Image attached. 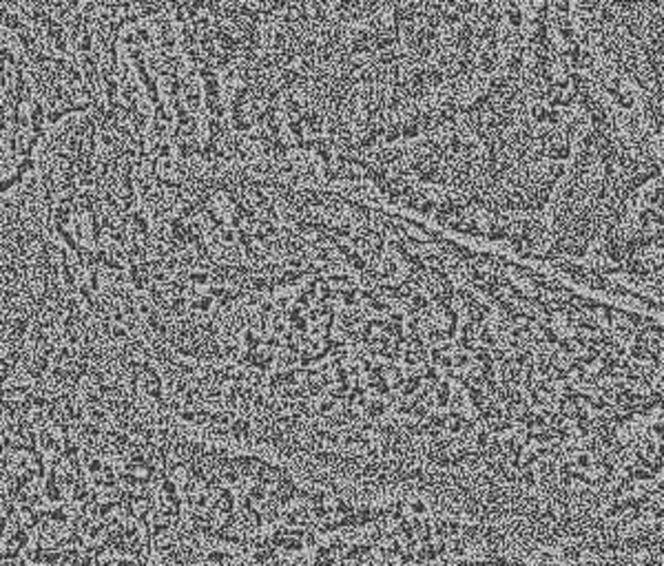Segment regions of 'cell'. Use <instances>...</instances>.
<instances>
[{
	"label": "cell",
	"mask_w": 664,
	"mask_h": 566,
	"mask_svg": "<svg viewBox=\"0 0 664 566\" xmlns=\"http://www.w3.org/2000/svg\"><path fill=\"white\" fill-rule=\"evenodd\" d=\"M170 447H173V445H170ZM149 451H151V456H153V458L157 460V462H162L160 458H162V456H168V451H166V447H164V445H153V447H151L149 449ZM162 465H164V462H162ZM168 469H170V467H168ZM164 473H166V471H164ZM109 489H111V486H109ZM95 491H104V489H91V486H89V494L87 496H84L82 498V500L80 502H76V504H71V507H69V511H66V513H69V515H76V513H80V509H82V504L84 502H87L89 500V498H93L95 496Z\"/></svg>",
	"instance_id": "1"
},
{
	"label": "cell",
	"mask_w": 664,
	"mask_h": 566,
	"mask_svg": "<svg viewBox=\"0 0 664 566\" xmlns=\"http://www.w3.org/2000/svg\"><path fill=\"white\" fill-rule=\"evenodd\" d=\"M24 181V175L22 173H18V170H14V175H9V177H3V184H0V191H3V195H7L11 188L18 186V184H22Z\"/></svg>",
	"instance_id": "2"
},
{
	"label": "cell",
	"mask_w": 664,
	"mask_h": 566,
	"mask_svg": "<svg viewBox=\"0 0 664 566\" xmlns=\"http://www.w3.org/2000/svg\"><path fill=\"white\" fill-rule=\"evenodd\" d=\"M386 413V403L383 400H372L368 407H365V416L368 418H379Z\"/></svg>",
	"instance_id": "3"
},
{
	"label": "cell",
	"mask_w": 664,
	"mask_h": 566,
	"mask_svg": "<svg viewBox=\"0 0 664 566\" xmlns=\"http://www.w3.org/2000/svg\"><path fill=\"white\" fill-rule=\"evenodd\" d=\"M211 306H213V296H208V294H206V296H199V299H195V301H191V303H188V310H193V312H195V310H202V312H208V310H211Z\"/></svg>",
	"instance_id": "4"
},
{
	"label": "cell",
	"mask_w": 664,
	"mask_h": 566,
	"mask_svg": "<svg viewBox=\"0 0 664 566\" xmlns=\"http://www.w3.org/2000/svg\"><path fill=\"white\" fill-rule=\"evenodd\" d=\"M243 343H246V348H248V350L257 352V348H259L261 343H264V338H259L253 330H246V332H243Z\"/></svg>",
	"instance_id": "5"
},
{
	"label": "cell",
	"mask_w": 664,
	"mask_h": 566,
	"mask_svg": "<svg viewBox=\"0 0 664 566\" xmlns=\"http://www.w3.org/2000/svg\"><path fill=\"white\" fill-rule=\"evenodd\" d=\"M186 279L195 285H204V283L211 281V272H188Z\"/></svg>",
	"instance_id": "6"
},
{
	"label": "cell",
	"mask_w": 664,
	"mask_h": 566,
	"mask_svg": "<svg viewBox=\"0 0 664 566\" xmlns=\"http://www.w3.org/2000/svg\"><path fill=\"white\" fill-rule=\"evenodd\" d=\"M33 168H36V160H33V157H22V160H18V166H16L18 173L27 175V173H31Z\"/></svg>",
	"instance_id": "7"
},
{
	"label": "cell",
	"mask_w": 664,
	"mask_h": 566,
	"mask_svg": "<svg viewBox=\"0 0 664 566\" xmlns=\"http://www.w3.org/2000/svg\"><path fill=\"white\" fill-rule=\"evenodd\" d=\"M219 237H222L224 243H237V230H233V228L219 230Z\"/></svg>",
	"instance_id": "8"
},
{
	"label": "cell",
	"mask_w": 664,
	"mask_h": 566,
	"mask_svg": "<svg viewBox=\"0 0 664 566\" xmlns=\"http://www.w3.org/2000/svg\"><path fill=\"white\" fill-rule=\"evenodd\" d=\"M62 120V113H60V108H49L47 111V124H58V122Z\"/></svg>",
	"instance_id": "9"
},
{
	"label": "cell",
	"mask_w": 664,
	"mask_h": 566,
	"mask_svg": "<svg viewBox=\"0 0 664 566\" xmlns=\"http://www.w3.org/2000/svg\"><path fill=\"white\" fill-rule=\"evenodd\" d=\"M135 38H137V40H142V42H149V40H151V33H149V29H144V27H137V29H135Z\"/></svg>",
	"instance_id": "10"
}]
</instances>
